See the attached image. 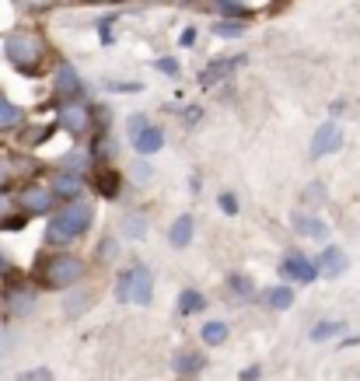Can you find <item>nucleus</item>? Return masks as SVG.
<instances>
[{
	"label": "nucleus",
	"mask_w": 360,
	"mask_h": 381,
	"mask_svg": "<svg viewBox=\"0 0 360 381\" xmlns=\"http://www.w3.org/2000/svg\"><path fill=\"white\" fill-rule=\"evenodd\" d=\"M116 297L123 304H151L154 297V273L144 262H130L119 276H116Z\"/></svg>",
	"instance_id": "obj_1"
},
{
	"label": "nucleus",
	"mask_w": 360,
	"mask_h": 381,
	"mask_svg": "<svg viewBox=\"0 0 360 381\" xmlns=\"http://www.w3.org/2000/svg\"><path fill=\"white\" fill-rule=\"evenodd\" d=\"M81 273H84V262L77 259V255H50L43 266H39V280H43V287H50V290H67V287H74L77 280H81Z\"/></svg>",
	"instance_id": "obj_2"
},
{
	"label": "nucleus",
	"mask_w": 360,
	"mask_h": 381,
	"mask_svg": "<svg viewBox=\"0 0 360 381\" xmlns=\"http://www.w3.org/2000/svg\"><path fill=\"white\" fill-rule=\"evenodd\" d=\"M4 57H8V64H11L15 70L36 74V70H39L36 64H39V57H43V46H39L36 36H29V32H15V36L4 39Z\"/></svg>",
	"instance_id": "obj_3"
},
{
	"label": "nucleus",
	"mask_w": 360,
	"mask_h": 381,
	"mask_svg": "<svg viewBox=\"0 0 360 381\" xmlns=\"http://www.w3.org/2000/svg\"><path fill=\"white\" fill-rule=\"evenodd\" d=\"M280 273H283V280L301 283V287H308V283H315V280H318L315 259H308L304 252H287V255L280 259Z\"/></svg>",
	"instance_id": "obj_4"
},
{
	"label": "nucleus",
	"mask_w": 360,
	"mask_h": 381,
	"mask_svg": "<svg viewBox=\"0 0 360 381\" xmlns=\"http://www.w3.org/2000/svg\"><path fill=\"white\" fill-rule=\"evenodd\" d=\"M339 147H343V130H339V123H336V119H325V123L315 130V137H311V158L336 154Z\"/></svg>",
	"instance_id": "obj_5"
},
{
	"label": "nucleus",
	"mask_w": 360,
	"mask_h": 381,
	"mask_svg": "<svg viewBox=\"0 0 360 381\" xmlns=\"http://www.w3.org/2000/svg\"><path fill=\"white\" fill-rule=\"evenodd\" d=\"M315 269H318V276L336 280V276H343V273L350 269V259H346V252H343L339 245H325V248L315 255Z\"/></svg>",
	"instance_id": "obj_6"
},
{
	"label": "nucleus",
	"mask_w": 360,
	"mask_h": 381,
	"mask_svg": "<svg viewBox=\"0 0 360 381\" xmlns=\"http://www.w3.org/2000/svg\"><path fill=\"white\" fill-rule=\"evenodd\" d=\"M172 371H175L179 381H196L200 371H207V357L200 350H179L172 357Z\"/></svg>",
	"instance_id": "obj_7"
},
{
	"label": "nucleus",
	"mask_w": 360,
	"mask_h": 381,
	"mask_svg": "<svg viewBox=\"0 0 360 381\" xmlns=\"http://www.w3.org/2000/svg\"><path fill=\"white\" fill-rule=\"evenodd\" d=\"M60 126H63L67 133H74V137L88 133V126H91V112H88V105H81L77 98H74L70 105H63V109H60Z\"/></svg>",
	"instance_id": "obj_8"
},
{
	"label": "nucleus",
	"mask_w": 360,
	"mask_h": 381,
	"mask_svg": "<svg viewBox=\"0 0 360 381\" xmlns=\"http://www.w3.org/2000/svg\"><path fill=\"white\" fill-rule=\"evenodd\" d=\"M60 217L74 227V234L81 238L88 227H91V221H95V207L91 203H84V200H70L63 210H60Z\"/></svg>",
	"instance_id": "obj_9"
},
{
	"label": "nucleus",
	"mask_w": 360,
	"mask_h": 381,
	"mask_svg": "<svg viewBox=\"0 0 360 381\" xmlns=\"http://www.w3.org/2000/svg\"><path fill=\"white\" fill-rule=\"evenodd\" d=\"M241 64H245V57H220V60H213L210 67H203L200 84H203V88H213V84H220L224 77H231Z\"/></svg>",
	"instance_id": "obj_10"
},
{
	"label": "nucleus",
	"mask_w": 360,
	"mask_h": 381,
	"mask_svg": "<svg viewBox=\"0 0 360 381\" xmlns=\"http://www.w3.org/2000/svg\"><path fill=\"white\" fill-rule=\"evenodd\" d=\"M53 193L50 189H43V186H25L22 193H18V207L25 210V214H46V210H53Z\"/></svg>",
	"instance_id": "obj_11"
},
{
	"label": "nucleus",
	"mask_w": 360,
	"mask_h": 381,
	"mask_svg": "<svg viewBox=\"0 0 360 381\" xmlns=\"http://www.w3.org/2000/svg\"><path fill=\"white\" fill-rule=\"evenodd\" d=\"M81 189H84V179L77 175V172H60L57 179H53V186H50V193L57 196V200H77L81 196Z\"/></svg>",
	"instance_id": "obj_12"
},
{
	"label": "nucleus",
	"mask_w": 360,
	"mask_h": 381,
	"mask_svg": "<svg viewBox=\"0 0 360 381\" xmlns=\"http://www.w3.org/2000/svg\"><path fill=\"white\" fill-rule=\"evenodd\" d=\"M53 88H57V95L60 98H81V77L74 74V67L70 64H60L57 67V81H53Z\"/></svg>",
	"instance_id": "obj_13"
},
{
	"label": "nucleus",
	"mask_w": 360,
	"mask_h": 381,
	"mask_svg": "<svg viewBox=\"0 0 360 381\" xmlns=\"http://www.w3.org/2000/svg\"><path fill=\"white\" fill-rule=\"evenodd\" d=\"M161 144H165V133H161V126H144L137 137H133V151L140 154V158H151V154H158L161 151Z\"/></svg>",
	"instance_id": "obj_14"
},
{
	"label": "nucleus",
	"mask_w": 360,
	"mask_h": 381,
	"mask_svg": "<svg viewBox=\"0 0 360 381\" xmlns=\"http://www.w3.org/2000/svg\"><path fill=\"white\" fill-rule=\"evenodd\" d=\"M77 241V234H74V227L60 217V214H53L50 217V224H46V245H53V248H63V245H74Z\"/></svg>",
	"instance_id": "obj_15"
},
{
	"label": "nucleus",
	"mask_w": 360,
	"mask_h": 381,
	"mask_svg": "<svg viewBox=\"0 0 360 381\" xmlns=\"http://www.w3.org/2000/svg\"><path fill=\"white\" fill-rule=\"evenodd\" d=\"M193 217L189 214H179L175 221H172V227H168V245L172 248H186L189 241H193Z\"/></svg>",
	"instance_id": "obj_16"
},
{
	"label": "nucleus",
	"mask_w": 360,
	"mask_h": 381,
	"mask_svg": "<svg viewBox=\"0 0 360 381\" xmlns=\"http://www.w3.org/2000/svg\"><path fill=\"white\" fill-rule=\"evenodd\" d=\"M262 301H266V308H269V311H287V308L294 304V287H290V283L269 287V290L262 294Z\"/></svg>",
	"instance_id": "obj_17"
},
{
	"label": "nucleus",
	"mask_w": 360,
	"mask_h": 381,
	"mask_svg": "<svg viewBox=\"0 0 360 381\" xmlns=\"http://www.w3.org/2000/svg\"><path fill=\"white\" fill-rule=\"evenodd\" d=\"M290 224H294V231L304 234V238H318V241L325 238V224H322L318 217H311V214H294Z\"/></svg>",
	"instance_id": "obj_18"
},
{
	"label": "nucleus",
	"mask_w": 360,
	"mask_h": 381,
	"mask_svg": "<svg viewBox=\"0 0 360 381\" xmlns=\"http://www.w3.org/2000/svg\"><path fill=\"white\" fill-rule=\"evenodd\" d=\"M227 294L231 297H241V301H252L255 297V280L248 273H231L227 276Z\"/></svg>",
	"instance_id": "obj_19"
},
{
	"label": "nucleus",
	"mask_w": 360,
	"mask_h": 381,
	"mask_svg": "<svg viewBox=\"0 0 360 381\" xmlns=\"http://www.w3.org/2000/svg\"><path fill=\"white\" fill-rule=\"evenodd\" d=\"M343 329H346V322H343V318H322V322H315V325H311L308 339H311V343H325V339L339 336Z\"/></svg>",
	"instance_id": "obj_20"
},
{
	"label": "nucleus",
	"mask_w": 360,
	"mask_h": 381,
	"mask_svg": "<svg viewBox=\"0 0 360 381\" xmlns=\"http://www.w3.org/2000/svg\"><path fill=\"white\" fill-rule=\"evenodd\" d=\"M207 308V297L196 290V287H186L182 294H179V315H196V311H203Z\"/></svg>",
	"instance_id": "obj_21"
},
{
	"label": "nucleus",
	"mask_w": 360,
	"mask_h": 381,
	"mask_svg": "<svg viewBox=\"0 0 360 381\" xmlns=\"http://www.w3.org/2000/svg\"><path fill=\"white\" fill-rule=\"evenodd\" d=\"M227 336H231V329H227V322H207L203 329H200V339L207 343V346H220V343H227Z\"/></svg>",
	"instance_id": "obj_22"
},
{
	"label": "nucleus",
	"mask_w": 360,
	"mask_h": 381,
	"mask_svg": "<svg viewBox=\"0 0 360 381\" xmlns=\"http://www.w3.org/2000/svg\"><path fill=\"white\" fill-rule=\"evenodd\" d=\"M22 119H25V112L0 95V130H15V126H22Z\"/></svg>",
	"instance_id": "obj_23"
},
{
	"label": "nucleus",
	"mask_w": 360,
	"mask_h": 381,
	"mask_svg": "<svg viewBox=\"0 0 360 381\" xmlns=\"http://www.w3.org/2000/svg\"><path fill=\"white\" fill-rule=\"evenodd\" d=\"M213 8L227 18H238V22H248L252 18V8L245 4V0H213Z\"/></svg>",
	"instance_id": "obj_24"
},
{
	"label": "nucleus",
	"mask_w": 360,
	"mask_h": 381,
	"mask_svg": "<svg viewBox=\"0 0 360 381\" xmlns=\"http://www.w3.org/2000/svg\"><path fill=\"white\" fill-rule=\"evenodd\" d=\"M32 290H25V287H11L8 290V308H11V315H25L29 308H32Z\"/></svg>",
	"instance_id": "obj_25"
},
{
	"label": "nucleus",
	"mask_w": 360,
	"mask_h": 381,
	"mask_svg": "<svg viewBox=\"0 0 360 381\" xmlns=\"http://www.w3.org/2000/svg\"><path fill=\"white\" fill-rule=\"evenodd\" d=\"M95 186H98V193H102V196H109V200H116V196H119V175H116L112 168H102V172H98V179H95Z\"/></svg>",
	"instance_id": "obj_26"
},
{
	"label": "nucleus",
	"mask_w": 360,
	"mask_h": 381,
	"mask_svg": "<svg viewBox=\"0 0 360 381\" xmlns=\"http://www.w3.org/2000/svg\"><path fill=\"white\" fill-rule=\"evenodd\" d=\"M123 234L133 238V241L147 238V217H144V214H126V221H123Z\"/></svg>",
	"instance_id": "obj_27"
},
{
	"label": "nucleus",
	"mask_w": 360,
	"mask_h": 381,
	"mask_svg": "<svg viewBox=\"0 0 360 381\" xmlns=\"http://www.w3.org/2000/svg\"><path fill=\"white\" fill-rule=\"evenodd\" d=\"M241 32H245V22H238V18H227V22L213 25V36H220V39H238Z\"/></svg>",
	"instance_id": "obj_28"
},
{
	"label": "nucleus",
	"mask_w": 360,
	"mask_h": 381,
	"mask_svg": "<svg viewBox=\"0 0 360 381\" xmlns=\"http://www.w3.org/2000/svg\"><path fill=\"white\" fill-rule=\"evenodd\" d=\"M102 88L105 91H116V95H137V91H144L140 81H102Z\"/></svg>",
	"instance_id": "obj_29"
},
{
	"label": "nucleus",
	"mask_w": 360,
	"mask_h": 381,
	"mask_svg": "<svg viewBox=\"0 0 360 381\" xmlns=\"http://www.w3.org/2000/svg\"><path fill=\"white\" fill-rule=\"evenodd\" d=\"M304 203H308V207H318V203H325V186H322V182H311V186L304 189Z\"/></svg>",
	"instance_id": "obj_30"
},
{
	"label": "nucleus",
	"mask_w": 360,
	"mask_h": 381,
	"mask_svg": "<svg viewBox=\"0 0 360 381\" xmlns=\"http://www.w3.org/2000/svg\"><path fill=\"white\" fill-rule=\"evenodd\" d=\"M217 203H220V210H224L227 217H234V214L241 210V207H238V196H234V193H220V196H217Z\"/></svg>",
	"instance_id": "obj_31"
},
{
	"label": "nucleus",
	"mask_w": 360,
	"mask_h": 381,
	"mask_svg": "<svg viewBox=\"0 0 360 381\" xmlns=\"http://www.w3.org/2000/svg\"><path fill=\"white\" fill-rule=\"evenodd\" d=\"M15 381H53V374H50L46 367H32V371H25V374H18Z\"/></svg>",
	"instance_id": "obj_32"
},
{
	"label": "nucleus",
	"mask_w": 360,
	"mask_h": 381,
	"mask_svg": "<svg viewBox=\"0 0 360 381\" xmlns=\"http://www.w3.org/2000/svg\"><path fill=\"white\" fill-rule=\"evenodd\" d=\"M29 224V214H18V217H4L0 221V231H22Z\"/></svg>",
	"instance_id": "obj_33"
},
{
	"label": "nucleus",
	"mask_w": 360,
	"mask_h": 381,
	"mask_svg": "<svg viewBox=\"0 0 360 381\" xmlns=\"http://www.w3.org/2000/svg\"><path fill=\"white\" fill-rule=\"evenodd\" d=\"M144 126H147V116H144V112L130 116V119H126V133H130V140H133V137H137V133H140Z\"/></svg>",
	"instance_id": "obj_34"
},
{
	"label": "nucleus",
	"mask_w": 360,
	"mask_h": 381,
	"mask_svg": "<svg viewBox=\"0 0 360 381\" xmlns=\"http://www.w3.org/2000/svg\"><path fill=\"white\" fill-rule=\"evenodd\" d=\"M98 39H102V46H112V43H116V36H112V18L98 22Z\"/></svg>",
	"instance_id": "obj_35"
},
{
	"label": "nucleus",
	"mask_w": 360,
	"mask_h": 381,
	"mask_svg": "<svg viewBox=\"0 0 360 381\" xmlns=\"http://www.w3.org/2000/svg\"><path fill=\"white\" fill-rule=\"evenodd\" d=\"M50 133H53L50 126H39V130H32V133H25V137H22V144H25V147H32V144H39V140H46Z\"/></svg>",
	"instance_id": "obj_36"
},
{
	"label": "nucleus",
	"mask_w": 360,
	"mask_h": 381,
	"mask_svg": "<svg viewBox=\"0 0 360 381\" xmlns=\"http://www.w3.org/2000/svg\"><path fill=\"white\" fill-rule=\"evenodd\" d=\"M154 67H158L161 74H168V77H179V64H175L172 57H161V60H158Z\"/></svg>",
	"instance_id": "obj_37"
},
{
	"label": "nucleus",
	"mask_w": 360,
	"mask_h": 381,
	"mask_svg": "<svg viewBox=\"0 0 360 381\" xmlns=\"http://www.w3.org/2000/svg\"><path fill=\"white\" fill-rule=\"evenodd\" d=\"M133 179H137V186H147V182H151V165L140 161V165L133 168Z\"/></svg>",
	"instance_id": "obj_38"
},
{
	"label": "nucleus",
	"mask_w": 360,
	"mask_h": 381,
	"mask_svg": "<svg viewBox=\"0 0 360 381\" xmlns=\"http://www.w3.org/2000/svg\"><path fill=\"white\" fill-rule=\"evenodd\" d=\"M112 255H116V241L109 238V241H102V245H98V259H102V262H109Z\"/></svg>",
	"instance_id": "obj_39"
},
{
	"label": "nucleus",
	"mask_w": 360,
	"mask_h": 381,
	"mask_svg": "<svg viewBox=\"0 0 360 381\" xmlns=\"http://www.w3.org/2000/svg\"><path fill=\"white\" fill-rule=\"evenodd\" d=\"M262 378V367L259 364H252V367H245L241 374H238V381H259Z\"/></svg>",
	"instance_id": "obj_40"
},
{
	"label": "nucleus",
	"mask_w": 360,
	"mask_h": 381,
	"mask_svg": "<svg viewBox=\"0 0 360 381\" xmlns=\"http://www.w3.org/2000/svg\"><path fill=\"white\" fill-rule=\"evenodd\" d=\"M200 116H203V109H200V105H189V109L182 112V119H186L189 126H196V123H200Z\"/></svg>",
	"instance_id": "obj_41"
},
{
	"label": "nucleus",
	"mask_w": 360,
	"mask_h": 381,
	"mask_svg": "<svg viewBox=\"0 0 360 381\" xmlns=\"http://www.w3.org/2000/svg\"><path fill=\"white\" fill-rule=\"evenodd\" d=\"M179 46H182V50H189V46H196V29H186V32L179 36Z\"/></svg>",
	"instance_id": "obj_42"
},
{
	"label": "nucleus",
	"mask_w": 360,
	"mask_h": 381,
	"mask_svg": "<svg viewBox=\"0 0 360 381\" xmlns=\"http://www.w3.org/2000/svg\"><path fill=\"white\" fill-rule=\"evenodd\" d=\"M8 179H11V168H8V161H4V158H0V189L8 186Z\"/></svg>",
	"instance_id": "obj_43"
},
{
	"label": "nucleus",
	"mask_w": 360,
	"mask_h": 381,
	"mask_svg": "<svg viewBox=\"0 0 360 381\" xmlns=\"http://www.w3.org/2000/svg\"><path fill=\"white\" fill-rule=\"evenodd\" d=\"M8 269V259H4V252H0V273H4Z\"/></svg>",
	"instance_id": "obj_44"
},
{
	"label": "nucleus",
	"mask_w": 360,
	"mask_h": 381,
	"mask_svg": "<svg viewBox=\"0 0 360 381\" xmlns=\"http://www.w3.org/2000/svg\"><path fill=\"white\" fill-rule=\"evenodd\" d=\"M91 4H119V0H91Z\"/></svg>",
	"instance_id": "obj_45"
},
{
	"label": "nucleus",
	"mask_w": 360,
	"mask_h": 381,
	"mask_svg": "<svg viewBox=\"0 0 360 381\" xmlns=\"http://www.w3.org/2000/svg\"><path fill=\"white\" fill-rule=\"evenodd\" d=\"M4 207H8V200H4V196H0V210H4Z\"/></svg>",
	"instance_id": "obj_46"
}]
</instances>
